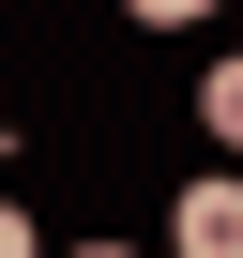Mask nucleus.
<instances>
[{"instance_id":"f257e3e1","label":"nucleus","mask_w":243,"mask_h":258,"mask_svg":"<svg viewBox=\"0 0 243 258\" xmlns=\"http://www.w3.org/2000/svg\"><path fill=\"white\" fill-rule=\"evenodd\" d=\"M167 243H183V258H243V182H198Z\"/></svg>"},{"instance_id":"f03ea898","label":"nucleus","mask_w":243,"mask_h":258,"mask_svg":"<svg viewBox=\"0 0 243 258\" xmlns=\"http://www.w3.org/2000/svg\"><path fill=\"white\" fill-rule=\"evenodd\" d=\"M198 121H213V152H243V46H228V61L198 76Z\"/></svg>"},{"instance_id":"7ed1b4c3","label":"nucleus","mask_w":243,"mask_h":258,"mask_svg":"<svg viewBox=\"0 0 243 258\" xmlns=\"http://www.w3.org/2000/svg\"><path fill=\"white\" fill-rule=\"evenodd\" d=\"M0 258H46V243H31V213H16V198H0Z\"/></svg>"},{"instance_id":"20e7f679","label":"nucleus","mask_w":243,"mask_h":258,"mask_svg":"<svg viewBox=\"0 0 243 258\" xmlns=\"http://www.w3.org/2000/svg\"><path fill=\"white\" fill-rule=\"evenodd\" d=\"M76 258H122V243H76Z\"/></svg>"}]
</instances>
